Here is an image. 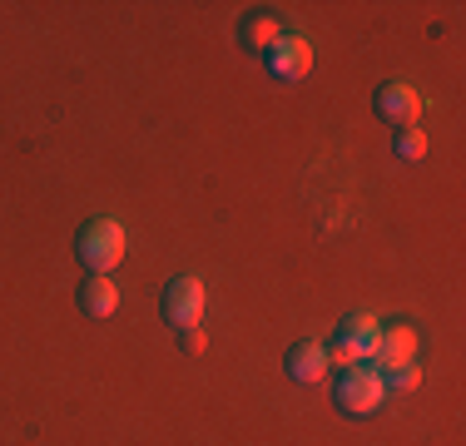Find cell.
<instances>
[{
	"mask_svg": "<svg viewBox=\"0 0 466 446\" xmlns=\"http://www.w3.org/2000/svg\"><path fill=\"white\" fill-rule=\"evenodd\" d=\"M125 253H129V238H125V228H119L115 218L85 223L80 238H75V258L90 268V273H105V278H109V268H119Z\"/></svg>",
	"mask_w": 466,
	"mask_h": 446,
	"instance_id": "cell-1",
	"label": "cell"
},
{
	"mask_svg": "<svg viewBox=\"0 0 466 446\" xmlns=\"http://www.w3.org/2000/svg\"><path fill=\"white\" fill-rule=\"evenodd\" d=\"M75 303H80L85 318H95V322H99V318H109V312L119 308V288L109 283L105 273H90V278L80 283V293H75Z\"/></svg>",
	"mask_w": 466,
	"mask_h": 446,
	"instance_id": "cell-7",
	"label": "cell"
},
{
	"mask_svg": "<svg viewBox=\"0 0 466 446\" xmlns=\"http://www.w3.org/2000/svg\"><path fill=\"white\" fill-rule=\"evenodd\" d=\"M372 105H377V119H382V125H392L397 134L412 129V125H417V115H421L417 89H412V85H402V80H387L382 89H377Z\"/></svg>",
	"mask_w": 466,
	"mask_h": 446,
	"instance_id": "cell-3",
	"label": "cell"
},
{
	"mask_svg": "<svg viewBox=\"0 0 466 446\" xmlns=\"http://www.w3.org/2000/svg\"><path fill=\"white\" fill-rule=\"evenodd\" d=\"M179 348H184L188 357H198V352L208 348V338H204V328H198V322H194V328H179Z\"/></svg>",
	"mask_w": 466,
	"mask_h": 446,
	"instance_id": "cell-14",
	"label": "cell"
},
{
	"mask_svg": "<svg viewBox=\"0 0 466 446\" xmlns=\"http://www.w3.org/2000/svg\"><path fill=\"white\" fill-rule=\"evenodd\" d=\"M421 154H427V134H421V129H402V134H397V159L417 164Z\"/></svg>",
	"mask_w": 466,
	"mask_h": 446,
	"instance_id": "cell-11",
	"label": "cell"
},
{
	"mask_svg": "<svg viewBox=\"0 0 466 446\" xmlns=\"http://www.w3.org/2000/svg\"><path fill=\"white\" fill-rule=\"evenodd\" d=\"M283 367H288V377H293V382L318 387L328 377V348H323V342H293L288 357H283Z\"/></svg>",
	"mask_w": 466,
	"mask_h": 446,
	"instance_id": "cell-6",
	"label": "cell"
},
{
	"mask_svg": "<svg viewBox=\"0 0 466 446\" xmlns=\"http://www.w3.org/2000/svg\"><path fill=\"white\" fill-rule=\"evenodd\" d=\"M279 40H283V30H279V15H273V10H253V15L243 20V50L268 55Z\"/></svg>",
	"mask_w": 466,
	"mask_h": 446,
	"instance_id": "cell-9",
	"label": "cell"
},
{
	"mask_svg": "<svg viewBox=\"0 0 466 446\" xmlns=\"http://www.w3.org/2000/svg\"><path fill=\"white\" fill-rule=\"evenodd\" d=\"M328 367H342V372H348V367H362V357H358V348H352V342H332L328 348Z\"/></svg>",
	"mask_w": 466,
	"mask_h": 446,
	"instance_id": "cell-13",
	"label": "cell"
},
{
	"mask_svg": "<svg viewBox=\"0 0 466 446\" xmlns=\"http://www.w3.org/2000/svg\"><path fill=\"white\" fill-rule=\"evenodd\" d=\"M204 303H208V293H204L198 278H174V283L164 288V318H169L174 328H194V322L204 318Z\"/></svg>",
	"mask_w": 466,
	"mask_h": 446,
	"instance_id": "cell-4",
	"label": "cell"
},
{
	"mask_svg": "<svg viewBox=\"0 0 466 446\" xmlns=\"http://www.w3.org/2000/svg\"><path fill=\"white\" fill-rule=\"evenodd\" d=\"M387 387H382V372L377 367H348V372L338 377V387H332V401H338V411H348V417H372L377 407H382Z\"/></svg>",
	"mask_w": 466,
	"mask_h": 446,
	"instance_id": "cell-2",
	"label": "cell"
},
{
	"mask_svg": "<svg viewBox=\"0 0 466 446\" xmlns=\"http://www.w3.org/2000/svg\"><path fill=\"white\" fill-rule=\"evenodd\" d=\"M338 338H342V342H352V348H358V357L368 362V357L377 352V338H382V328H377L372 312H352V318H342Z\"/></svg>",
	"mask_w": 466,
	"mask_h": 446,
	"instance_id": "cell-10",
	"label": "cell"
},
{
	"mask_svg": "<svg viewBox=\"0 0 466 446\" xmlns=\"http://www.w3.org/2000/svg\"><path fill=\"white\" fill-rule=\"evenodd\" d=\"M263 60H268L273 80H288V85H293V80H303V75L313 70V45H308L303 35H283L268 55H263Z\"/></svg>",
	"mask_w": 466,
	"mask_h": 446,
	"instance_id": "cell-5",
	"label": "cell"
},
{
	"mask_svg": "<svg viewBox=\"0 0 466 446\" xmlns=\"http://www.w3.org/2000/svg\"><path fill=\"white\" fill-rule=\"evenodd\" d=\"M412 352H417V332L412 328H387L382 338H377V367L382 372H392V367H407L412 362Z\"/></svg>",
	"mask_w": 466,
	"mask_h": 446,
	"instance_id": "cell-8",
	"label": "cell"
},
{
	"mask_svg": "<svg viewBox=\"0 0 466 446\" xmlns=\"http://www.w3.org/2000/svg\"><path fill=\"white\" fill-rule=\"evenodd\" d=\"M417 382H421V372H417L412 362H407V367H392V372H382V387H392V392H412Z\"/></svg>",
	"mask_w": 466,
	"mask_h": 446,
	"instance_id": "cell-12",
	"label": "cell"
}]
</instances>
